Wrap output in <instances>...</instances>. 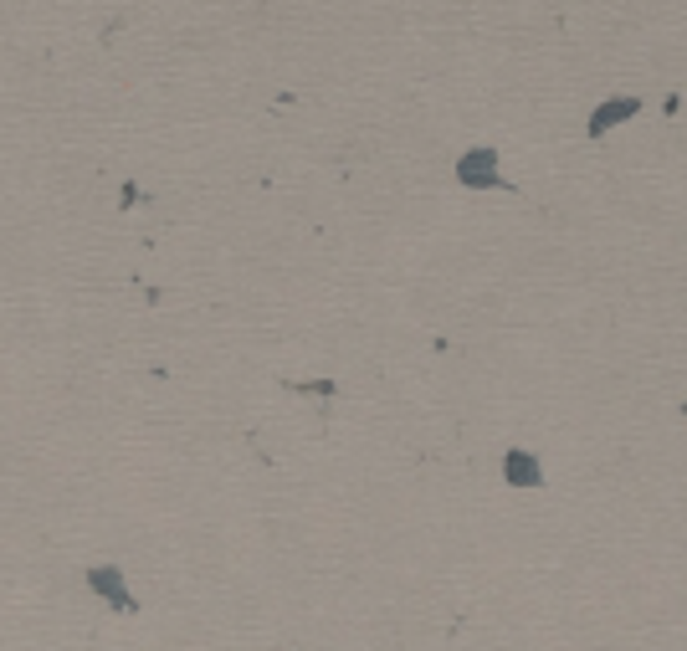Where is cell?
<instances>
[{"label":"cell","instance_id":"cell-3","mask_svg":"<svg viewBox=\"0 0 687 651\" xmlns=\"http://www.w3.org/2000/svg\"><path fill=\"white\" fill-rule=\"evenodd\" d=\"M503 477H508L513 488H539V482H544V462L528 447H508V457H503Z\"/></svg>","mask_w":687,"mask_h":651},{"label":"cell","instance_id":"cell-2","mask_svg":"<svg viewBox=\"0 0 687 651\" xmlns=\"http://www.w3.org/2000/svg\"><path fill=\"white\" fill-rule=\"evenodd\" d=\"M642 113V98H631V93H621V98H605L595 113H590V123H585V134L590 139H601V134H610V128H621V123H631Z\"/></svg>","mask_w":687,"mask_h":651},{"label":"cell","instance_id":"cell-1","mask_svg":"<svg viewBox=\"0 0 687 651\" xmlns=\"http://www.w3.org/2000/svg\"><path fill=\"white\" fill-rule=\"evenodd\" d=\"M457 180L467 190H498L503 169H498V149H467L457 160Z\"/></svg>","mask_w":687,"mask_h":651}]
</instances>
